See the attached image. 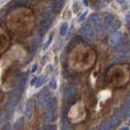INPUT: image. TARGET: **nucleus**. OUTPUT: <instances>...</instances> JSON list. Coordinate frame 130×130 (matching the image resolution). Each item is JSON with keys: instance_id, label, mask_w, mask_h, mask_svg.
I'll return each mask as SVG.
<instances>
[{"instance_id": "2f4dec72", "label": "nucleus", "mask_w": 130, "mask_h": 130, "mask_svg": "<svg viewBox=\"0 0 130 130\" xmlns=\"http://www.w3.org/2000/svg\"><path fill=\"white\" fill-rule=\"evenodd\" d=\"M37 80H38L37 77H36V76L34 77V78L32 79L31 81H30V85H34V84H36V82H37Z\"/></svg>"}, {"instance_id": "cd10ccee", "label": "nucleus", "mask_w": 130, "mask_h": 130, "mask_svg": "<svg viewBox=\"0 0 130 130\" xmlns=\"http://www.w3.org/2000/svg\"><path fill=\"white\" fill-rule=\"evenodd\" d=\"M112 27H113V29H117L118 28L120 27V22L119 20H115V22H113Z\"/></svg>"}, {"instance_id": "a878e982", "label": "nucleus", "mask_w": 130, "mask_h": 130, "mask_svg": "<svg viewBox=\"0 0 130 130\" xmlns=\"http://www.w3.org/2000/svg\"><path fill=\"white\" fill-rule=\"evenodd\" d=\"M50 85L51 87L53 89H56V87H57V82H56V78H52L50 81Z\"/></svg>"}, {"instance_id": "4c0bfd02", "label": "nucleus", "mask_w": 130, "mask_h": 130, "mask_svg": "<svg viewBox=\"0 0 130 130\" xmlns=\"http://www.w3.org/2000/svg\"><path fill=\"white\" fill-rule=\"evenodd\" d=\"M100 1H101V2H104V1H105V0H100Z\"/></svg>"}, {"instance_id": "72a5a7b5", "label": "nucleus", "mask_w": 130, "mask_h": 130, "mask_svg": "<svg viewBox=\"0 0 130 130\" xmlns=\"http://www.w3.org/2000/svg\"><path fill=\"white\" fill-rule=\"evenodd\" d=\"M116 1L119 3H120V4H123L125 2V0H116Z\"/></svg>"}, {"instance_id": "5701e85b", "label": "nucleus", "mask_w": 130, "mask_h": 130, "mask_svg": "<svg viewBox=\"0 0 130 130\" xmlns=\"http://www.w3.org/2000/svg\"><path fill=\"white\" fill-rule=\"evenodd\" d=\"M110 120V123H111V124L112 125V127H115V126L119 124V122H120V120H119V118L118 117H111V119L109 120Z\"/></svg>"}, {"instance_id": "bb28decb", "label": "nucleus", "mask_w": 130, "mask_h": 130, "mask_svg": "<svg viewBox=\"0 0 130 130\" xmlns=\"http://www.w3.org/2000/svg\"><path fill=\"white\" fill-rule=\"evenodd\" d=\"M74 34H75V27H74V26H72V27L70 28V31L68 32V34H67L68 38H72V36L74 35Z\"/></svg>"}, {"instance_id": "7c9ffc66", "label": "nucleus", "mask_w": 130, "mask_h": 130, "mask_svg": "<svg viewBox=\"0 0 130 130\" xmlns=\"http://www.w3.org/2000/svg\"><path fill=\"white\" fill-rule=\"evenodd\" d=\"M2 130H11V125H10L9 124H6L5 126H3V128H2Z\"/></svg>"}, {"instance_id": "6ab92c4d", "label": "nucleus", "mask_w": 130, "mask_h": 130, "mask_svg": "<svg viewBox=\"0 0 130 130\" xmlns=\"http://www.w3.org/2000/svg\"><path fill=\"white\" fill-rule=\"evenodd\" d=\"M68 31V24L66 22L63 23L60 27V34L62 36H65Z\"/></svg>"}, {"instance_id": "58836bf2", "label": "nucleus", "mask_w": 130, "mask_h": 130, "mask_svg": "<svg viewBox=\"0 0 130 130\" xmlns=\"http://www.w3.org/2000/svg\"><path fill=\"white\" fill-rule=\"evenodd\" d=\"M129 96H130V91H129Z\"/></svg>"}, {"instance_id": "473e14b6", "label": "nucleus", "mask_w": 130, "mask_h": 130, "mask_svg": "<svg viewBox=\"0 0 130 130\" xmlns=\"http://www.w3.org/2000/svg\"><path fill=\"white\" fill-rule=\"evenodd\" d=\"M37 69H38V64H34V65H33V67H32L31 72H34L37 71Z\"/></svg>"}, {"instance_id": "e433bc0d", "label": "nucleus", "mask_w": 130, "mask_h": 130, "mask_svg": "<svg viewBox=\"0 0 130 130\" xmlns=\"http://www.w3.org/2000/svg\"><path fill=\"white\" fill-rule=\"evenodd\" d=\"M128 31H129V32H130V23H129V24H128Z\"/></svg>"}, {"instance_id": "ddd939ff", "label": "nucleus", "mask_w": 130, "mask_h": 130, "mask_svg": "<svg viewBox=\"0 0 130 130\" xmlns=\"http://www.w3.org/2000/svg\"><path fill=\"white\" fill-rule=\"evenodd\" d=\"M118 113H119L120 115L122 116H127L130 113V106L129 105L124 106L123 107L120 108V111H118Z\"/></svg>"}, {"instance_id": "c756f323", "label": "nucleus", "mask_w": 130, "mask_h": 130, "mask_svg": "<svg viewBox=\"0 0 130 130\" xmlns=\"http://www.w3.org/2000/svg\"><path fill=\"white\" fill-rule=\"evenodd\" d=\"M79 9V7H78V3H75L74 5H73V10H74V12H78Z\"/></svg>"}, {"instance_id": "1a4fd4ad", "label": "nucleus", "mask_w": 130, "mask_h": 130, "mask_svg": "<svg viewBox=\"0 0 130 130\" xmlns=\"http://www.w3.org/2000/svg\"><path fill=\"white\" fill-rule=\"evenodd\" d=\"M122 37H123V34H122L121 31H115L111 35V38H110V43H111V45H112V46H115V45L121 39Z\"/></svg>"}, {"instance_id": "412c9836", "label": "nucleus", "mask_w": 130, "mask_h": 130, "mask_svg": "<svg viewBox=\"0 0 130 130\" xmlns=\"http://www.w3.org/2000/svg\"><path fill=\"white\" fill-rule=\"evenodd\" d=\"M75 93H76V89H68V90L66 91L64 96H65L66 99H70V98H72L73 96H74Z\"/></svg>"}, {"instance_id": "4468645a", "label": "nucleus", "mask_w": 130, "mask_h": 130, "mask_svg": "<svg viewBox=\"0 0 130 130\" xmlns=\"http://www.w3.org/2000/svg\"><path fill=\"white\" fill-rule=\"evenodd\" d=\"M51 24H52V21L49 20V18L43 19L42 23L40 24V28H41L43 30H46L51 26Z\"/></svg>"}, {"instance_id": "423d86ee", "label": "nucleus", "mask_w": 130, "mask_h": 130, "mask_svg": "<svg viewBox=\"0 0 130 130\" xmlns=\"http://www.w3.org/2000/svg\"><path fill=\"white\" fill-rule=\"evenodd\" d=\"M9 43V38L2 28H0V53H2L7 48Z\"/></svg>"}, {"instance_id": "f704fd0d", "label": "nucleus", "mask_w": 130, "mask_h": 130, "mask_svg": "<svg viewBox=\"0 0 130 130\" xmlns=\"http://www.w3.org/2000/svg\"><path fill=\"white\" fill-rule=\"evenodd\" d=\"M85 6H88V0H84Z\"/></svg>"}, {"instance_id": "dca6fc26", "label": "nucleus", "mask_w": 130, "mask_h": 130, "mask_svg": "<svg viewBox=\"0 0 130 130\" xmlns=\"http://www.w3.org/2000/svg\"><path fill=\"white\" fill-rule=\"evenodd\" d=\"M10 112L8 111H5L0 114V123H5L6 121H7V120L9 119L10 116Z\"/></svg>"}, {"instance_id": "f3484780", "label": "nucleus", "mask_w": 130, "mask_h": 130, "mask_svg": "<svg viewBox=\"0 0 130 130\" xmlns=\"http://www.w3.org/2000/svg\"><path fill=\"white\" fill-rule=\"evenodd\" d=\"M112 128H113V127L111 124V123H110V120H107L105 122H103V124H101V128H100V130H111Z\"/></svg>"}, {"instance_id": "c85d7f7f", "label": "nucleus", "mask_w": 130, "mask_h": 130, "mask_svg": "<svg viewBox=\"0 0 130 130\" xmlns=\"http://www.w3.org/2000/svg\"><path fill=\"white\" fill-rule=\"evenodd\" d=\"M87 14H88V11H84V13L79 16V22H82V21H84V20H85V18H86Z\"/></svg>"}, {"instance_id": "7ed1b4c3", "label": "nucleus", "mask_w": 130, "mask_h": 130, "mask_svg": "<svg viewBox=\"0 0 130 130\" xmlns=\"http://www.w3.org/2000/svg\"><path fill=\"white\" fill-rule=\"evenodd\" d=\"M52 99V93L48 89H45L40 92L38 96L37 99V105L39 107H42L43 106H46V104Z\"/></svg>"}, {"instance_id": "4be33fe9", "label": "nucleus", "mask_w": 130, "mask_h": 130, "mask_svg": "<svg viewBox=\"0 0 130 130\" xmlns=\"http://www.w3.org/2000/svg\"><path fill=\"white\" fill-rule=\"evenodd\" d=\"M26 76H21V80H19V82H18V85H17V87L18 89L21 90V89H22L24 87H25V85H26Z\"/></svg>"}, {"instance_id": "a211bd4d", "label": "nucleus", "mask_w": 130, "mask_h": 130, "mask_svg": "<svg viewBox=\"0 0 130 130\" xmlns=\"http://www.w3.org/2000/svg\"><path fill=\"white\" fill-rule=\"evenodd\" d=\"M56 106V99H52L46 104V107H47L48 110H53V109H55Z\"/></svg>"}, {"instance_id": "c9c22d12", "label": "nucleus", "mask_w": 130, "mask_h": 130, "mask_svg": "<svg viewBox=\"0 0 130 130\" xmlns=\"http://www.w3.org/2000/svg\"><path fill=\"white\" fill-rule=\"evenodd\" d=\"M120 130H129V128L128 127H124V128H123L120 129Z\"/></svg>"}, {"instance_id": "9b49d317", "label": "nucleus", "mask_w": 130, "mask_h": 130, "mask_svg": "<svg viewBox=\"0 0 130 130\" xmlns=\"http://www.w3.org/2000/svg\"><path fill=\"white\" fill-rule=\"evenodd\" d=\"M64 5V0H55L52 3V8L54 11H59Z\"/></svg>"}, {"instance_id": "aec40b11", "label": "nucleus", "mask_w": 130, "mask_h": 130, "mask_svg": "<svg viewBox=\"0 0 130 130\" xmlns=\"http://www.w3.org/2000/svg\"><path fill=\"white\" fill-rule=\"evenodd\" d=\"M46 81H47L46 77H44V76L39 77L38 80H37V82H36V84H35L36 88H39L40 86H42V85H43L46 83Z\"/></svg>"}, {"instance_id": "f03ea898", "label": "nucleus", "mask_w": 130, "mask_h": 130, "mask_svg": "<svg viewBox=\"0 0 130 130\" xmlns=\"http://www.w3.org/2000/svg\"><path fill=\"white\" fill-rule=\"evenodd\" d=\"M26 56V51L21 46L15 45L2 57L0 60V68H5L13 63L14 61L21 59Z\"/></svg>"}, {"instance_id": "393cba45", "label": "nucleus", "mask_w": 130, "mask_h": 130, "mask_svg": "<svg viewBox=\"0 0 130 130\" xmlns=\"http://www.w3.org/2000/svg\"><path fill=\"white\" fill-rule=\"evenodd\" d=\"M52 36H53V34H51V36L49 37V39H48V41L45 43V45H44V46H43V51H46L47 49L48 48V46H50V44H51V42H52Z\"/></svg>"}, {"instance_id": "b1692460", "label": "nucleus", "mask_w": 130, "mask_h": 130, "mask_svg": "<svg viewBox=\"0 0 130 130\" xmlns=\"http://www.w3.org/2000/svg\"><path fill=\"white\" fill-rule=\"evenodd\" d=\"M44 130H56V126L55 124H47L44 126Z\"/></svg>"}, {"instance_id": "f8f14e48", "label": "nucleus", "mask_w": 130, "mask_h": 130, "mask_svg": "<svg viewBox=\"0 0 130 130\" xmlns=\"http://www.w3.org/2000/svg\"><path fill=\"white\" fill-rule=\"evenodd\" d=\"M32 114H33V103H32L31 102H29L26 106L25 115L26 117L30 118L32 116Z\"/></svg>"}, {"instance_id": "20e7f679", "label": "nucleus", "mask_w": 130, "mask_h": 130, "mask_svg": "<svg viewBox=\"0 0 130 130\" xmlns=\"http://www.w3.org/2000/svg\"><path fill=\"white\" fill-rule=\"evenodd\" d=\"M90 20L93 24V26H94L96 32L97 34H101L104 29V25L100 18V16L96 13H93L90 15Z\"/></svg>"}, {"instance_id": "9d476101", "label": "nucleus", "mask_w": 130, "mask_h": 130, "mask_svg": "<svg viewBox=\"0 0 130 130\" xmlns=\"http://www.w3.org/2000/svg\"><path fill=\"white\" fill-rule=\"evenodd\" d=\"M56 117V111L55 110H49V111H48L45 116H44V120L47 121V122H51L52 120H54Z\"/></svg>"}, {"instance_id": "6e6552de", "label": "nucleus", "mask_w": 130, "mask_h": 130, "mask_svg": "<svg viewBox=\"0 0 130 130\" xmlns=\"http://www.w3.org/2000/svg\"><path fill=\"white\" fill-rule=\"evenodd\" d=\"M103 18H104V28L107 30L113 24V22H114L113 16L109 13H105Z\"/></svg>"}, {"instance_id": "39448f33", "label": "nucleus", "mask_w": 130, "mask_h": 130, "mask_svg": "<svg viewBox=\"0 0 130 130\" xmlns=\"http://www.w3.org/2000/svg\"><path fill=\"white\" fill-rule=\"evenodd\" d=\"M115 50L116 51H126L130 50L129 41L121 38V39L115 45Z\"/></svg>"}, {"instance_id": "0eeeda50", "label": "nucleus", "mask_w": 130, "mask_h": 130, "mask_svg": "<svg viewBox=\"0 0 130 130\" xmlns=\"http://www.w3.org/2000/svg\"><path fill=\"white\" fill-rule=\"evenodd\" d=\"M81 34L87 38H92L94 36V29L92 26L86 25L81 29Z\"/></svg>"}, {"instance_id": "f257e3e1", "label": "nucleus", "mask_w": 130, "mask_h": 130, "mask_svg": "<svg viewBox=\"0 0 130 130\" xmlns=\"http://www.w3.org/2000/svg\"><path fill=\"white\" fill-rule=\"evenodd\" d=\"M34 20L30 10L18 8L7 16V26L10 29L18 32H26L32 29Z\"/></svg>"}, {"instance_id": "2eb2a0df", "label": "nucleus", "mask_w": 130, "mask_h": 130, "mask_svg": "<svg viewBox=\"0 0 130 130\" xmlns=\"http://www.w3.org/2000/svg\"><path fill=\"white\" fill-rule=\"evenodd\" d=\"M25 125V119L24 118H21V119L17 120V121L15 122V124H14V128L19 130L24 127Z\"/></svg>"}, {"instance_id": "ea45409f", "label": "nucleus", "mask_w": 130, "mask_h": 130, "mask_svg": "<svg viewBox=\"0 0 130 130\" xmlns=\"http://www.w3.org/2000/svg\"><path fill=\"white\" fill-rule=\"evenodd\" d=\"M129 122H130V120H129Z\"/></svg>"}]
</instances>
